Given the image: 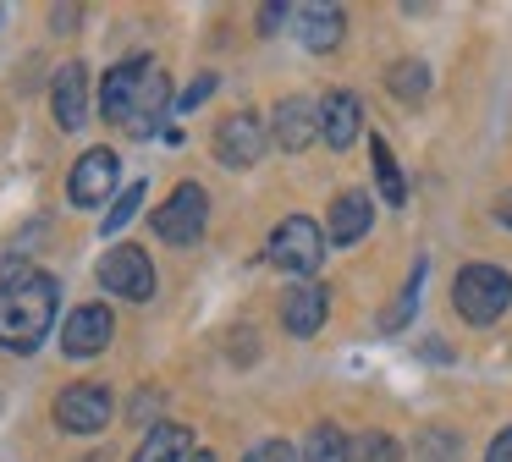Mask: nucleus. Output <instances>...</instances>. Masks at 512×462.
Listing matches in <instances>:
<instances>
[{
	"mask_svg": "<svg viewBox=\"0 0 512 462\" xmlns=\"http://www.w3.org/2000/svg\"><path fill=\"white\" fill-rule=\"evenodd\" d=\"M61 308V286L50 270L6 264L0 270V347L6 352H34L50 336Z\"/></svg>",
	"mask_w": 512,
	"mask_h": 462,
	"instance_id": "f257e3e1",
	"label": "nucleus"
},
{
	"mask_svg": "<svg viewBox=\"0 0 512 462\" xmlns=\"http://www.w3.org/2000/svg\"><path fill=\"white\" fill-rule=\"evenodd\" d=\"M512 303V275L501 264H463L452 281V308L468 325H496Z\"/></svg>",
	"mask_w": 512,
	"mask_h": 462,
	"instance_id": "f03ea898",
	"label": "nucleus"
},
{
	"mask_svg": "<svg viewBox=\"0 0 512 462\" xmlns=\"http://www.w3.org/2000/svg\"><path fill=\"white\" fill-rule=\"evenodd\" d=\"M270 264L276 270H287L292 281H314V270H320V259H325V237H320V226H314L309 215H287L276 231H270Z\"/></svg>",
	"mask_w": 512,
	"mask_h": 462,
	"instance_id": "7ed1b4c3",
	"label": "nucleus"
},
{
	"mask_svg": "<svg viewBox=\"0 0 512 462\" xmlns=\"http://www.w3.org/2000/svg\"><path fill=\"white\" fill-rule=\"evenodd\" d=\"M204 220H210V193H204L199 182H182L177 193L166 198V204L155 209V237L171 242V248H188V242L204 237Z\"/></svg>",
	"mask_w": 512,
	"mask_h": 462,
	"instance_id": "20e7f679",
	"label": "nucleus"
},
{
	"mask_svg": "<svg viewBox=\"0 0 512 462\" xmlns=\"http://www.w3.org/2000/svg\"><path fill=\"white\" fill-rule=\"evenodd\" d=\"M100 286L111 297H127V303H149L155 297V264H149L144 248H133V242H116V248H105L100 259Z\"/></svg>",
	"mask_w": 512,
	"mask_h": 462,
	"instance_id": "39448f33",
	"label": "nucleus"
},
{
	"mask_svg": "<svg viewBox=\"0 0 512 462\" xmlns=\"http://www.w3.org/2000/svg\"><path fill=\"white\" fill-rule=\"evenodd\" d=\"M149 72H155L149 55H133V61L111 66L105 83H100V116L116 121V127H127V121L138 116V99H144V88H149Z\"/></svg>",
	"mask_w": 512,
	"mask_h": 462,
	"instance_id": "423d86ee",
	"label": "nucleus"
},
{
	"mask_svg": "<svg viewBox=\"0 0 512 462\" xmlns=\"http://www.w3.org/2000/svg\"><path fill=\"white\" fill-rule=\"evenodd\" d=\"M116 182H122L116 149H83L78 165H72V176H67V198L78 209H100L105 198H116Z\"/></svg>",
	"mask_w": 512,
	"mask_h": 462,
	"instance_id": "0eeeda50",
	"label": "nucleus"
},
{
	"mask_svg": "<svg viewBox=\"0 0 512 462\" xmlns=\"http://www.w3.org/2000/svg\"><path fill=\"white\" fill-rule=\"evenodd\" d=\"M111 413H116L111 391L94 385V380H78L56 396V424L72 429V435H100V429L111 424Z\"/></svg>",
	"mask_w": 512,
	"mask_h": 462,
	"instance_id": "6e6552de",
	"label": "nucleus"
},
{
	"mask_svg": "<svg viewBox=\"0 0 512 462\" xmlns=\"http://www.w3.org/2000/svg\"><path fill=\"white\" fill-rule=\"evenodd\" d=\"M259 154H265V121H259L254 110L221 116V127H215V160H221L226 171H243V165L259 160Z\"/></svg>",
	"mask_w": 512,
	"mask_h": 462,
	"instance_id": "1a4fd4ad",
	"label": "nucleus"
},
{
	"mask_svg": "<svg viewBox=\"0 0 512 462\" xmlns=\"http://www.w3.org/2000/svg\"><path fill=\"white\" fill-rule=\"evenodd\" d=\"M116 336V314L105 303H83L67 314V325H61V352L67 358H94V352H105Z\"/></svg>",
	"mask_w": 512,
	"mask_h": 462,
	"instance_id": "9d476101",
	"label": "nucleus"
},
{
	"mask_svg": "<svg viewBox=\"0 0 512 462\" xmlns=\"http://www.w3.org/2000/svg\"><path fill=\"white\" fill-rule=\"evenodd\" d=\"M325 314H331V286L325 281H292L287 297H281V325L292 330V336L309 341L314 330L325 325Z\"/></svg>",
	"mask_w": 512,
	"mask_h": 462,
	"instance_id": "9b49d317",
	"label": "nucleus"
},
{
	"mask_svg": "<svg viewBox=\"0 0 512 462\" xmlns=\"http://www.w3.org/2000/svg\"><path fill=\"white\" fill-rule=\"evenodd\" d=\"M270 138H276V149H287V154L309 149V143L320 138V105H314V99H303V94L281 99L276 116H270Z\"/></svg>",
	"mask_w": 512,
	"mask_h": 462,
	"instance_id": "f8f14e48",
	"label": "nucleus"
},
{
	"mask_svg": "<svg viewBox=\"0 0 512 462\" xmlns=\"http://www.w3.org/2000/svg\"><path fill=\"white\" fill-rule=\"evenodd\" d=\"M369 220H375V204H369V193H358V187H342V193L331 198V215H325V242H358L369 231Z\"/></svg>",
	"mask_w": 512,
	"mask_h": 462,
	"instance_id": "ddd939ff",
	"label": "nucleus"
},
{
	"mask_svg": "<svg viewBox=\"0 0 512 462\" xmlns=\"http://www.w3.org/2000/svg\"><path fill=\"white\" fill-rule=\"evenodd\" d=\"M50 110H56V121L67 132H78L83 121H89V77H83L78 61H67L56 72V83H50Z\"/></svg>",
	"mask_w": 512,
	"mask_h": 462,
	"instance_id": "4468645a",
	"label": "nucleus"
},
{
	"mask_svg": "<svg viewBox=\"0 0 512 462\" xmlns=\"http://www.w3.org/2000/svg\"><path fill=\"white\" fill-rule=\"evenodd\" d=\"M358 127H364V105H358V94L336 88V94L320 99V138L331 143V149H347V143L358 138Z\"/></svg>",
	"mask_w": 512,
	"mask_h": 462,
	"instance_id": "2eb2a0df",
	"label": "nucleus"
},
{
	"mask_svg": "<svg viewBox=\"0 0 512 462\" xmlns=\"http://www.w3.org/2000/svg\"><path fill=\"white\" fill-rule=\"evenodd\" d=\"M292 28H298V39H303V50H314V55H325V50H336L342 44V11L336 6H298L292 11Z\"/></svg>",
	"mask_w": 512,
	"mask_h": 462,
	"instance_id": "dca6fc26",
	"label": "nucleus"
},
{
	"mask_svg": "<svg viewBox=\"0 0 512 462\" xmlns=\"http://www.w3.org/2000/svg\"><path fill=\"white\" fill-rule=\"evenodd\" d=\"M133 462H193V435L182 424H155L133 451Z\"/></svg>",
	"mask_w": 512,
	"mask_h": 462,
	"instance_id": "f3484780",
	"label": "nucleus"
},
{
	"mask_svg": "<svg viewBox=\"0 0 512 462\" xmlns=\"http://www.w3.org/2000/svg\"><path fill=\"white\" fill-rule=\"evenodd\" d=\"M369 171H375V187H380V198H386L391 209L408 204V182H402V165H397V154H391L386 138L369 143Z\"/></svg>",
	"mask_w": 512,
	"mask_h": 462,
	"instance_id": "a211bd4d",
	"label": "nucleus"
},
{
	"mask_svg": "<svg viewBox=\"0 0 512 462\" xmlns=\"http://www.w3.org/2000/svg\"><path fill=\"white\" fill-rule=\"evenodd\" d=\"M303 462H353V440L336 424H314L303 440Z\"/></svg>",
	"mask_w": 512,
	"mask_h": 462,
	"instance_id": "6ab92c4d",
	"label": "nucleus"
},
{
	"mask_svg": "<svg viewBox=\"0 0 512 462\" xmlns=\"http://www.w3.org/2000/svg\"><path fill=\"white\" fill-rule=\"evenodd\" d=\"M419 292H424V259H413V270H408V286H402V297L391 303V314L380 319V330H402L413 319V308H419Z\"/></svg>",
	"mask_w": 512,
	"mask_h": 462,
	"instance_id": "aec40b11",
	"label": "nucleus"
},
{
	"mask_svg": "<svg viewBox=\"0 0 512 462\" xmlns=\"http://www.w3.org/2000/svg\"><path fill=\"white\" fill-rule=\"evenodd\" d=\"M144 193L149 187L144 182H133V187H122V193L111 198V209H105V226H100V237H116V231L127 226V220L138 215V204H144Z\"/></svg>",
	"mask_w": 512,
	"mask_h": 462,
	"instance_id": "412c9836",
	"label": "nucleus"
},
{
	"mask_svg": "<svg viewBox=\"0 0 512 462\" xmlns=\"http://www.w3.org/2000/svg\"><path fill=\"white\" fill-rule=\"evenodd\" d=\"M457 457H463V440H457L452 429L430 424L419 435V462H457Z\"/></svg>",
	"mask_w": 512,
	"mask_h": 462,
	"instance_id": "4be33fe9",
	"label": "nucleus"
},
{
	"mask_svg": "<svg viewBox=\"0 0 512 462\" xmlns=\"http://www.w3.org/2000/svg\"><path fill=\"white\" fill-rule=\"evenodd\" d=\"M353 462H402V446L386 429H369V435L353 440Z\"/></svg>",
	"mask_w": 512,
	"mask_h": 462,
	"instance_id": "5701e85b",
	"label": "nucleus"
},
{
	"mask_svg": "<svg viewBox=\"0 0 512 462\" xmlns=\"http://www.w3.org/2000/svg\"><path fill=\"white\" fill-rule=\"evenodd\" d=\"M391 88H397L402 99H424V88H430V66H424V61H397Z\"/></svg>",
	"mask_w": 512,
	"mask_h": 462,
	"instance_id": "b1692460",
	"label": "nucleus"
},
{
	"mask_svg": "<svg viewBox=\"0 0 512 462\" xmlns=\"http://www.w3.org/2000/svg\"><path fill=\"white\" fill-rule=\"evenodd\" d=\"M243 462H303V451H292L287 440H259Z\"/></svg>",
	"mask_w": 512,
	"mask_h": 462,
	"instance_id": "393cba45",
	"label": "nucleus"
},
{
	"mask_svg": "<svg viewBox=\"0 0 512 462\" xmlns=\"http://www.w3.org/2000/svg\"><path fill=\"white\" fill-rule=\"evenodd\" d=\"M210 88H215V77H210V72H204V77H199V83H193V88H188V94H182V99H177V110H193V105H199V99H204V94H210Z\"/></svg>",
	"mask_w": 512,
	"mask_h": 462,
	"instance_id": "a878e982",
	"label": "nucleus"
},
{
	"mask_svg": "<svg viewBox=\"0 0 512 462\" xmlns=\"http://www.w3.org/2000/svg\"><path fill=\"white\" fill-rule=\"evenodd\" d=\"M485 462H512V429H501L496 440H490V451H485Z\"/></svg>",
	"mask_w": 512,
	"mask_h": 462,
	"instance_id": "bb28decb",
	"label": "nucleus"
},
{
	"mask_svg": "<svg viewBox=\"0 0 512 462\" xmlns=\"http://www.w3.org/2000/svg\"><path fill=\"white\" fill-rule=\"evenodd\" d=\"M50 22H56V33H67V28H78V11H72V6H56V11H50Z\"/></svg>",
	"mask_w": 512,
	"mask_h": 462,
	"instance_id": "cd10ccee",
	"label": "nucleus"
},
{
	"mask_svg": "<svg viewBox=\"0 0 512 462\" xmlns=\"http://www.w3.org/2000/svg\"><path fill=\"white\" fill-rule=\"evenodd\" d=\"M496 220H501V226H507V231H512V187H507V193H501V198H496Z\"/></svg>",
	"mask_w": 512,
	"mask_h": 462,
	"instance_id": "c85d7f7f",
	"label": "nucleus"
},
{
	"mask_svg": "<svg viewBox=\"0 0 512 462\" xmlns=\"http://www.w3.org/2000/svg\"><path fill=\"white\" fill-rule=\"evenodd\" d=\"M281 17H292V11H287V6H265V17H259V28L270 33V28H276V22H281Z\"/></svg>",
	"mask_w": 512,
	"mask_h": 462,
	"instance_id": "c756f323",
	"label": "nucleus"
},
{
	"mask_svg": "<svg viewBox=\"0 0 512 462\" xmlns=\"http://www.w3.org/2000/svg\"><path fill=\"white\" fill-rule=\"evenodd\" d=\"M193 462H215V451H193Z\"/></svg>",
	"mask_w": 512,
	"mask_h": 462,
	"instance_id": "7c9ffc66",
	"label": "nucleus"
},
{
	"mask_svg": "<svg viewBox=\"0 0 512 462\" xmlns=\"http://www.w3.org/2000/svg\"><path fill=\"white\" fill-rule=\"evenodd\" d=\"M0 17H6V11H0Z\"/></svg>",
	"mask_w": 512,
	"mask_h": 462,
	"instance_id": "2f4dec72",
	"label": "nucleus"
}]
</instances>
